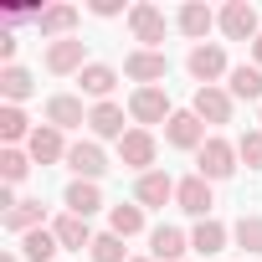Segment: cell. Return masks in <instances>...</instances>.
I'll return each mask as SVG.
<instances>
[{
  "label": "cell",
  "instance_id": "8992f818",
  "mask_svg": "<svg viewBox=\"0 0 262 262\" xmlns=\"http://www.w3.org/2000/svg\"><path fill=\"white\" fill-rule=\"evenodd\" d=\"M216 26H221L231 41H257V36H262V16H257V6H247V0H231V6L216 16Z\"/></svg>",
  "mask_w": 262,
  "mask_h": 262
},
{
  "label": "cell",
  "instance_id": "7a4b0ae2",
  "mask_svg": "<svg viewBox=\"0 0 262 262\" xmlns=\"http://www.w3.org/2000/svg\"><path fill=\"white\" fill-rule=\"evenodd\" d=\"M128 36L139 41V52H160V41H165V11L149 6V0L128 6Z\"/></svg>",
  "mask_w": 262,
  "mask_h": 262
},
{
  "label": "cell",
  "instance_id": "9c48e42d",
  "mask_svg": "<svg viewBox=\"0 0 262 262\" xmlns=\"http://www.w3.org/2000/svg\"><path fill=\"white\" fill-rule=\"evenodd\" d=\"M231 93L226 88H195V98H190V113L201 118V123H231Z\"/></svg>",
  "mask_w": 262,
  "mask_h": 262
},
{
  "label": "cell",
  "instance_id": "e575fe53",
  "mask_svg": "<svg viewBox=\"0 0 262 262\" xmlns=\"http://www.w3.org/2000/svg\"><path fill=\"white\" fill-rule=\"evenodd\" d=\"M93 16L113 21V16H123V6H118V0H93Z\"/></svg>",
  "mask_w": 262,
  "mask_h": 262
},
{
  "label": "cell",
  "instance_id": "4dcf8cb0",
  "mask_svg": "<svg viewBox=\"0 0 262 262\" xmlns=\"http://www.w3.org/2000/svg\"><path fill=\"white\" fill-rule=\"evenodd\" d=\"M88 257H93V262H128V252H123V236H113V231H103V236H93V247H88Z\"/></svg>",
  "mask_w": 262,
  "mask_h": 262
},
{
  "label": "cell",
  "instance_id": "603a6c76",
  "mask_svg": "<svg viewBox=\"0 0 262 262\" xmlns=\"http://www.w3.org/2000/svg\"><path fill=\"white\" fill-rule=\"evenodd\" d=\"M52 231H57V242H62L67 252H82V247H93V226H88L82 216H72V211H67V216H57V221H52Z\"/></svg>",
  "mask_w": 262,
  "mask_h": 262
},
{
  "label": "cell",
  "instance_id": "4316f807",
  "mask_svg": "<svg viewBox=\"0 0 262 262\" xmlns=\"http://www.w3.org/2000/svg\"><path fill=\"white\" fill-rule=\"evenodd\" d=\"M108 231L113 236H139L144 231V206H108Z\"/></svg>",
  "mask_w": 262,
  "mask_h": 262
},
{
  "label": "cell",
  "instance_id": "ac0fdd59",
  "mask_svg": "<svg viewBox=\"0 0 262 262\" xmlns=\"http://www.w3.org/2000/svg\"><path fill=\"white\" fill-rule=\"evenodd\" d=\"M165 201H175V180L165 175V170H149V175H139V185H134V206H165Z\"/></svg>",
  "mask_w": 262,
  "mask_h": 262
},
{
  "label": "cell",
  "instance_id": "e0dca14e",
  "mask_svg": "<svg viewBox=\"0 0 262 262\" xmlns=\"http://www.w3.org/2000/svg\"><path fill=\"white\" fill-rule=\"evenodd\" d=\"M88 128H93V139H123L128 134V128H123V108L118 103H93L88 108Z\"/></svg>",
  "mask_w": 262,
  "mask_h": 262
},
{
  "label": "cell",
  "instance_id": "30bf717a",
  "mask_svg": "<svg viewBox=\"0 0 262 262\" xmlns=\"http://www.w3.org/2000/svg\"><path fill=\"white\" fill-rule=\"evenodd\" d=\"M67 170H72L77 180H98V175L108 170V155L98 149V139H77V144L67 149Z\"/></svg>",
  "mask_w": 262,
  "mask_h": 262
},
{
  "label": "cell",
  "instance_id": "ffe728a7",
  "mask_svg": "<svg viewBox=\"0 0 262 262\" xmlns=\"http://www.w3.org/2000/svg\"><path fill=\"white\" fill-rule=\"evenodd\" d=\"M175 26L201 47L206 36H211V26H216V16H211V6H201V0H190V6H180V16H175Z\"/></svg>",
  "mask_w": 262,
  "mask_h": 262
},
{
  "label": "cell",
  "instance_id": "83f0119b",
  "mask_svg": "<svg viewBox=\"0 0 262 262\" xmlns=\"http://www.w3.org/2000/svg\"><path fill=\"white\" fill-rule=\"evenodd\" d=\"M31 88H36V77L26 67H0V93H6V103L21 108V98H31Z\"/></svg>",
  "mask_w": 262,
  "mask_h": 262
},
{
  "label": "cell",
  "instance_id": "7402d4cb",
  "mask_svg": "<svg viewBox=\"0 0 262 262\" xmlns=\"http://www.w3.org/2000/svg\"><path fill=\"white\" fill-rule=\"evenodd\" d=\"M36 26H41L47 41H67V36L77 31V6H47V16H41Z\"/></svg>",
  "mask_w": 262,
  "mask_h": 262
},
{
  "label": "cell",
  "instance_id": "3957f363",
  "mask_svg": "<svg viewBox=\"0 0 262 262\" xmlns=\"http://www.w3.org/2000/svg\"><path fill=\"white\" fill-rule=\"evenodd\" d=\"M128 118H134L139 128H149V123H170V118H175L170 93H165V88H134V93H128Z\"/></svg>",
  "mask_w": 262,
  "mask_h": 262
},
{
  "label": "cell",
  "instance_id": "d590c367",
  "mask_svg": "<svg viewBox=\"0 0 262 262\" xmlns=\"http://www.w3.org/2000/svg\"><path fill=\"white\" fill-rule=\"evenodd\" d=\"M252 67H262V36L252 41Z\"/></svg>",
  "mask_w": 262,
  "mask_h": 262
},
{
  "label": "cell",
  "instance_id": "74e56055",
  "mask_svg": "<svg viewBox=\"0 0 262 262\" xmlns=\"http://www.w3.org/2000/svg\"><path fill=\"white\" fill-rule=\"evenodd\" d=\"M128 262H155V257H128Z\"/></svg>",
  "mask_w": 262,
  "mask_h": 262
},
{
  "label": "cell",
  "instance_id": "f35d334b",
  "mask_svg": "<svg viewBox=\"0 0 262 262\" xmlns=\"http://www.w3.org/2000/svg\"><path fill=\"white\" fill-rule=\"evenodd\" d=\"M257 123H262V108H257Z\"/></svg>",
  "mask_w": 262,
  "mask_h": 262
},
{
  "label": "cell",
  "instance_id": "4fadbf2b",
  "mask_svg": "<svg viewBox=\"0 0 262 262\" xmlns=\"http://www.w3.org/2000/svg\"><path fill=\"white\" fill-rule=\"evenodd\" d=\"M67 149H72V144L62 139V128H52V123H41L36 134L26 139V155H31L36 165H57V160H67Z\"/></svg>",
  "mask_w": 262,
  "mask_h": 262
},
{
  "label": "cell",
  "instance_id": "7c38bea8",
  "mask_svg": "<svg viewBox=\"0 0 262 262\" xmlns=\"http://www.w3.org/2000/svg\"><path fill=\"white\" fill-rule=\"evenodd\" d=\"M165 144H175V149H201V144H206V123H201L190 108H180V113L165 123Z\"/></svg>",
  "mask_w": 262,
  "mask_h": 262
},
{
  "label": "cell",
  "instance_id": "52a82bcc",
  "mask_svg": "<svg viewBox=\"0 0 262 262\" xmlns=\"http://www.w3.org/2000/svg\"><path fill=\"white\" fill-rule=\"evenodd\" d=\"M47 72H57V77H72V72H82L88 67V47H82V36H67V41H47Z\"/></svg>",
  "mask_w": 262,
  "mask_h": 262
},
{
  "label": "cell",
  "instance_id": "cb8c5ba5",
  "mask_svg": "<svg viewBox=\"0 0 262 262\" xmlns=\"http://www.w3.org/2000/svg\"><path fill=\"white\" fill-rule=\"evenodd\" d=\"M226 236H231V231H226L221 221H211V216H206V221H195V231H190V252L216 257V252H226Z\"/></svg>",
  "mask_w": 262,
  "mask_h": 262
},
{
  "label": "cell",
  "instance_id": "d6a6232c",
  "mask_svg": "<svg viewBox=\"0 0 262 262\" xmlns=\"http://www.w3.org/2000/svg\"><path fill=\"white\" fill-rule=\"evenodd\" d=\"M236 160H242L247 170H262V128H252V134L236 139Z\"/></svg>",
  "mask_w": 262,
  "mask_h": 262
},
{
  "label": "cell",
  "instance_id": "d4e9b609",
  "mask_svg": "<svg viewBox=\"0 0 262 262\" xmlns=\"http://www.w3.org/2000/svg\"><path fill=\"white\" fill-rule=\"evenodd\" d=\"M57 252H62V242H57L52 226H36V231L21 236V257H26V262H52Z\"/></svg>",
  "mask_w": 262,
  "mask_h": 262
},
{
  "label": "cell",
  "instance_id": "9a60e30c",
  "mask_svg": "<svg viewBox=\"0 0 262 262\" xmlns=\"http://www.w3.org/2000/svg\"><path fill=\"white\" fill-rule=\"evenodd\" d=\"M77 88H82L88 98H98V103H113V88H118V72H113L108 62H88V67L77 72Z\"/></svg>",
  "mask_w": 262,
  "mask_h": 262
},
{
  "label": "cell",
  "instance_id": "8d00e7d4",
  "mask_svg": "<svg viewBox=\"0 0 262 262\" xmlns=\"http://www.w3.org/2000/svg\"><path fill=\"white\" fill-rule=\"evenodd\" d=\"M0 262H21V252H0Z\"/></svg>",
  "mask_w": 262,
  "mask_h": 262
},
{
  "label": "cell",
  "instance_id": "6da1fadb",
  "mask_svg": "<svg viewBox=\"0 0 262 262\" xmlns=\"http://www.w3.org/2000/svg\"><path fill=\"white\" fill-rule=\"evenodd\" d=\"M195 175L201 180H231L236 175V144H226V139H206L201 149H195Z\"/></svg>",
  "mask_w": 262,
  "mask_h": 262
},
{
  "label": "cell",
  "instance_id": "8fae6325",
  "mask_svg": "<svg viewBox=\"0 0 262 262\" xmlns=\"http://www.w3.org/2000/svg\"><path fill=\"white\" fill-rule=\"evenodd\" d=\"M175 206H180L185 216H201V221H206V216H211V206H216V201H211V180L185 175V180L175 185Z\"/></svg>",
  "mask_w": 262,
  "mask_h": 262
},
{
  "label": "cell",
  "instance_id": "ba28073f",
  "mask_svg": "<svg viewBox=\"0 0 262 262\" xmlns=\"http://www.w3.org/2000/svg\"><path fill=\"white\" fill-rule=\"evenodd\" d=\"M165 72H170L165 52H128V57H123V77H134L139 88H160Z\"/></svg>",
  "mask_w": 262,
  "mask_h": 262
},
{
  "label": "cell",
  "instance_id": "f1b7e54d",
  "mask_svg": "<svg viewBox=\"0 0 262 262\" xmlns=\"http://www.w3.org/2000/svg\"><path fill=\"white\" fill-rule=\"evenodd\" d=\"M41 221H47V206H41V201H21V206H16V211L6 216V231L26 236V231H36Z\"/></svg>",
  "mask_w": 262,
  "mask_h": 262
},
{
  "label": "cell",
  "instance_id": "277c9868",
  "mask_svg": "<svg viewBox=\"0 0 262 262\" xmlns=\"http://www.w3.org/2000/svg\"><path fill=\"white\" fill-rule=\"evenodd\" d=\"M160 160V139L149 134V128H128V134L118 139V165L123 170H139V175H149V165Z\"/></svg>",
  "mask_w": 262,
  "mask_h": 262
},
{
  "label": "cell",
  "instance_id": "2e32d148",
  "mask_svg": "<svg viewBox=\"0 0 262 262\" xmlns=\"http://www.w3.org/2000/svg\"><path fill=\"white\" fill-rule=\"evenodd\" d=\"M185 252H190V236L180 226H155L149 231V257L155 262H180Z\"/></svg>",
  "mask_w": 262,
  "mask_h": 262
},
{
  "label": "cell",
  "instance_id": "484cf974",
  "mask_svg": "<svg viewBox=\"0 0 262 262\" xmlns=\"http://www.w3.org/2000/svg\"><path fill=\"white\" fill-rule=\"evenodd\" d=\"M36 134V128H31V118L16 108V103H6V108H0V139H6V149H16L21 139H31Z\"/></svg>",
  "mask_w": 262,
  "mask_h": 262
},
{
  "label": "cell",
  "instance_id": "5bb4252c",
  "mask_svg": "<svg viewBox=\"0 0 262 262\" xmlns=\"http://www.w3.org/2000/svg\"><path fill=\"white\" fill-rule=\"evenodd\" d=\"M47 123L52 128H62V134H67V128H82L88 123V113H82V98H72V93H57V98H47Z\"/></svg>",
  "mask_w": 262,
  "mask_h": 262
},
{
  "label": "cell",
  "instance_id": "5b68a950",
  "mask_svg": "<svg viewBox=\"0 0 262 262\" xmlns=\"http://www.w3.org/2000/svg\"><path fill=\"white\" fill-rule=\"evenodd\" d=\"M185 72H190L201 88H216V77H231V67H226V52H221L216 41H201V47H190V57H185Z\"/></svg>",
  "mask_w": 262,
  "mask_h": 262
},
{
  "label": "cell",
  "instance_id": "44dd1931",
  "mask_svg": "<svg viewBox=\"0 0 262 262\" xmlns=\"http://www.w3.org/2000/svg\"><path fill=\"white\" fill-rule=\"evenodd\" d=\"M226 93H231V98H247V103H257V108H262V67H252V62L231 67Z\"/></svg>",
  "mask_w": 262,
  "mask_h": 262
},
{
  "label": "cell",
  "instance_id": "f546056e",
  "mask_svg": "<svg viewBox=\"0 0 262 262\" xmlns=\"http://www.w3.org/2000/svg\"><path fill=\"white\" fill-rule=\"evenodd\" d=\"M231 236H236V247H242L247 257H257V252H262V216H242V221L231 226Z\"/></svg>",
  "mask_w": 262,
  "mask_h": 262
},
{
  "label": "cell",
  "instance_id": "1f68e13d",
  "mask_svg": "<svg viewBox=\"0 0 262 262\" xmlns=\"http://www.w3.org/2000/svg\"><path fill=\"white\" fill-rule=\"evenodd\" d=\"M31 170V155L26 149H0V175H6V185H21Z\"/></svg>",
  "mask_w": 262,
  "mask_h": 262
},
{
  "label": "cell",
  "instance_id": "836d02e7",
  "mask_svg": "<svg viewBox=\"0 0 262 262\" xmlns=\"http://www.w3.org/2000/svg\"><path fill=\"white\" fill-rule=\"evenodd\" d=\"M16 31H0V62H6V67H16Z\"/></svg>",
  "mask_w": 262,
  "mask_h": 262
},
{
  "label": "cell",
  "instance_id": "d6986e66",
  "mask_svg": "<svg viewBox=\"0 0 262 262\" xmlns=\"http://www.w3.org/2000/svg\"><path fill=\"white\" fill-rule=\"evenodd\" d=\"M62 206L72 211V216H93V211H103V190H98V180H72L67 185V195H62Z\"/></svg>",
  "mask_w": 262,
  "mask_h": 262
}]
</instances>
